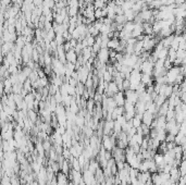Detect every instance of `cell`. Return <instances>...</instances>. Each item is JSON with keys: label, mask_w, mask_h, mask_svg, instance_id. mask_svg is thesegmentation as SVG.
<instances>
[{"label": "cell", "mask_w": 186, "mask_h": 185, "mask_svg": "<svg viewBox=\"0 0 186 185\" xmlns=\"http://www.w3.org/2000/svg\"><path fill=\"white\" fill-rule=\"evenodd\" d=\"M181 74H183L181 67H175V65H173V67H172L171 69H169L168 72H166V84L175 85L176 80H177V78H179Z\"/></svg>", "instance_id": "cell-1"}, {"label": "cell", "mask_w": 186, "mask_h": 185, "mask_svg": "<svg viewBox=\"0 0 186 185\" xmlns=\"http://www.w3.org/2000/svg\"><path fill=\"white\" fill-rule=\"evenodd\" d=\"M82 173H83V181H84L86 185H96L98 183L95 173H93L90 170H88L87 168L83 170Z\"/></svg>", "instance_id": "cell-2"}, {"label": "cell", "mask_w": 186, "mask_h": 185, "mask_svg": "<svg viewBox=\"0 0 186 185\" xmlns=\"http://www.w3.org/2000/svg\"><path fill=\"white\" fill-rule=\"evenodd\" d=\"M119 92H121V90H120L119 86L117 85V83L114 82V81L107 83V87H106V90H104V94L108 97H114Z\"/></svg>", "instance_id": "cell-3"}, {"label": "cell", "mask_w": 186, "mask_h": 185, "mask_svg": "<svg viewBox=\"0 0 186 185\" xmlns=\"http://www.w3.org/2000/svg\"><path fill=\"white\" fill-rule=\"evenodd\" d=\"M112 153V157L114 158L115 162H120V161H123V162H126V158H125V149H122L120 147L113 148Z\"/></svg>", "instance_id": "cell-4"}, {"label": "cell", "mask_w": 186, "mask_h": 185, "mask_svg": "<svg viewBox=\"0 0 186 185\" xmlns=\"http://www.w3.org/2000/svg\"><path fill=\"white\" fill-rule=\"evenodd\" d=\"M97 60H99L100 62L106 63L110 60V49L108 48H101L97 53Z\"/></svg>", "instance_id": "cell-5"}, {"label": "cell", "mask_w": 186, "mask_h": 185, "mask_svg": "<svg viewBox=\"0 0 186 185\" xmlns=\"http://www.w3.org/2000/svg\"><path fill=\"white\" fill-rule=\"evenodd\" d=\"M124 92H125V98H126V101L136 105V103L139 100V96H138V94H137L136 90L129 89V90H125Z\"/></svg>", "instance_id": "cell-6"}, {"label": "cell", "mask_w": 186, "mask_h": 185, "mask_svg": "<svg viewBox=\"0 0 186 185\" xmlns=\"http://www.w3.org/2000/svg\"><path fill=\"white\" fill-rule=\"evenodd\" d=\"M155 119H156V115L152 114L151 112H149L148 110L145 111L144 114H143V117H141L143 124H146V125H148V126H151V124H152V122H154Z\"/></svg>", "instance_id": "cell-7"}, {"label": "cell", "mask_w": 186, "mask_h": 185, "mask_svg": "<svg viewBox=\"0 0 186 185\" xmlns=\"http://www.w3.org/2000/svg\"><path fill=\"white\" fill-rule=\"evenodd\" d=\"M114 100H115V103H117L118 107H124L125 103H126V98H125V92L123 90L119 92L117 95L114 96Z\"/></svg>", "instance_id": "cell-8"}, {"label": "cell", "mask_w": 186, "mask_h": 185, "mask_svg": "<svg viewBox=\"0 0 186 185\" xmlns=\"http://www.w3.org/2000/svg\"><path fill=\"white\" fill-rule=\"evenodd\" d=\"M78 56H77V53L75 51L74 49H71L69 51H67V61L70 63H73V64H76L77 62V59Z\"/></svg>", "instance_id": "cell-9"}, {"label": "cell", "mask_w": 186, "mask_h": 185, "mask_svg": "<svg viewBox=\"0 0 186 185\" xmlns=\"http://www.w3.org/2000/svg\"><path fill=\"white\" fill-rule=\"evenodd\" d=\"M99 168H101V167H100L99 162H98V160H97V159H94V158H93V159H90L89 163H88V168H87L88 170H90L93 173H95V174H96V172L98 171V169H99Z\"/></svg>", "instance_id": "cell-10"}, {"label": "cell", "mask_w": 186, "mask_h": 185, "mask_svg": "<svg viewBox=\"0 0 186 185\" xmlns=\"http://www.w3.org/2000/svg\"><path fill=\"white\" fill-rule=\"evenodd\" d=\"M138 181L143 184H146L147 182L151 181V173L150 172H139Z\"/></svg>", "instance_id": "cell-11"}, {"label": "cell", "mask_w": 186, "mask_h": 185, "mask_svg": "<svg viewBox=\"0 0 186 185\" xmlns=\"http://www.w3.org/2000/svg\"><path fill=\"white\" fill-rule=\"evenodd\" d=\"M141 117L143 115L140 114H136L134 118H133V120H132V123H133V126L136 129L140 128L141 124H143V120H141Z\"/></svg>", "instance_id": "cell-12"}, {"label": "cell", "mask_w": 186, "mask_h": 185, "mask_svg": "<svg viewBox=\"0 0 186 185\" xmlns=\"http://www.w3.org/2000/svg\"><path fill=\"white\" fill-rule=\"evenodd\" d=\"M27 118L32 121L33 123H34V124H36V122L38 121V115H37V112L35 111V109L27 111Z\"/></svg>", "instance_id": "cell-13"}, {"label": "cell", "mask_w": 186, "mask_h": 185, "mask_svg": "<svg viewBox=\"0 0 186 185\" xmlns=\"http://www.w3.org/2000/svg\"><path fill=\"white\" fill-rule=\"evenodd\" d=\"M141 134L146 137V136H149V134H150V126H148V125H146V124H141Z\"/></svg>", "instance_id": "cell-14"}, {"label": "cell", "mask_w": 186, "mask_h": 185, "mask_svg": "<svg viewBox=\"0 0 186 185\" xmlns=\"http://www.w3.org/2000/svg\"><path fill=\"white\" fill-rule=\"evenodd\" d=\"M131 89V82H129V78H125L123 82V90L125 92V90H129Z\"/></svg>", "instance_id": "cell-15"}]
</instances>
